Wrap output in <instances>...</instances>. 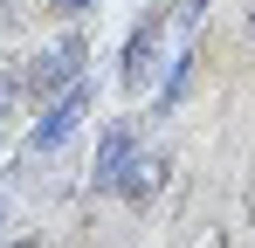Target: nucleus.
Here are the masks:
<instances>
[{
  "mask_svg": "<svg viewBox=\"0 0 255 248\" xmlns=\"http://www.w3.org/2000/svg\"><path fill=\"white\" fill-rule=\"evenodd\" d=\"M7 248H42V242H35V235H28V242H7Z\"/></svg>",
  "mask_w": 255,
  "mask_h": 248,
  "instance_id": "obj_9",
  "label": "nucleus"
},
{
  "mask_svg": "<svg viewBox=\"0 0 255 248\" xmlns=\"http://www.w3.org/2000/svg\"><path fill=\"white\" fill-rule=\"evenodd\" d=\"M152 48H159V14L131 35V55H125V83L131 90H145V76H152Z\"/></svg>",
  "mask_w": 255,
  "mask_h": 248,
  "instance_id": "obj_5",
  "label": "nucleus"
},
{
  "mask_svg": "<svg viewBox=\"0 0 255 248\" xmlns=\"http://www.w3.org/2000/svg\"><path fill=\"white\" fill-rule=\"evenodd\" d=\"M207 248H228V242H221V235H214V242H207Z\"/></svg>",
  "mask_w": 255,
  "mask_h": 248,
  "instance_id": "obj_10",
  "label": "nucleus"
},
{
  "mask_svg": "<svg viewBox=\"0 0 255 248\" xmlns=\"http://www.w3.org/2000/svg\"><path fill=\"white\" fill-rule=\"evenodd\" d=\"M83 7H90V0H55V14H83Z\"/></svg>",
  "mask_w": 255,
  "mask_h": 248,
  "instance_id": "obj_7",
  "label": "nucleus"
},
{
  "mask_svg": "<svg viewBox=\"0 0 255 248\" xmlns=\"http://www.w3.org/2000/svg\"><path fill=\"white\" fill-rule=\"evenodd\" d=\"M159 172H166L159 159H138V152H131V165L118 172V186H111V193H125V200L138 207V200H152V186H159Z\"/></svg>",
  "mask_w": 255,
  "mask_h": 248,
  "instance_id": "obj_4",
  "label": "nucleus"
},
{
  "mask_svg": "<svg viewBox=\"0 0 255 248\" xmlns=\"http://www.w3.org/2000/svg\"><path fill=\"white\" fill-rule=\"evenodd\" d=\"M200 7H207V0H179V21L193 28V21H200Z\"/></svg>",
  "mask_w": 255,
  "mask_h": 248,
  "instance_id": "obj_6",
  "label": "nucleus"
},
{
  "mask_svg": "<svg viewBox=\"0 0 255 248\" xmlns=\"http://www.w3.org/2000/svg\"><path fill=\"white\" fill-rule=\"evenodd\" d=\"M131 152H138V131H131L125 118H118L111 131H104V145H97V172H90V179H97V186L111 193V186H118V172L131 165Z\"/></svg>",
  "mask_w": 255,
  "mask_h": 248,
  "instance_id": "obj_3",
  "label": "nucleus"
},
{
  "mask_svg": "<svg viewBox=\"0 0 255 248\" xmlns=\"http://www.w3.org/2000/svg\"><path fill=\"white\" fill-rule=\"evenodd\" d=\"M83 76V41L69 35V41H55V48H48V55H35V62H28V90H35V97H48V90H69V83Z\"/></svg>",
  "mask_w": 255,
  "mask_h": 248,
  "instance_id": "obj_2",
  "label": "nucleus"
},
{
  "mask_svg": "<svg viewBox=\"0 0 255 248\" xmlns=\"http://www.w3.org/2000/svg\"><path fill=\"white\" fill-rule=\"evenodd\" d=\"M7 97H14V83H0V131H7Z\"/></svg>",
  "mask_w": 255,
  "mask_h": 248,
  "instance_id": "obj_8",
  "label": "nucleus"
},
{
  "mask_svg": "<svg viewBox=\"0 0 255 248\" xmlns=\"http://www.w3.org/2000/svg\"><path fill=\"white\" fill-rule=\"evenodd\" d=\"M83 111H90V90H83V83H69V90H62V97H55V104L42 111L35 138H28V152L42 159V152H55V145H69V131L83 124Z\"/></svg>",
  "mask_w": 255,
  "mask_h": 248,
  "instance_id": "obj_1",
  "label": "nucleus"
}]
</instances>
